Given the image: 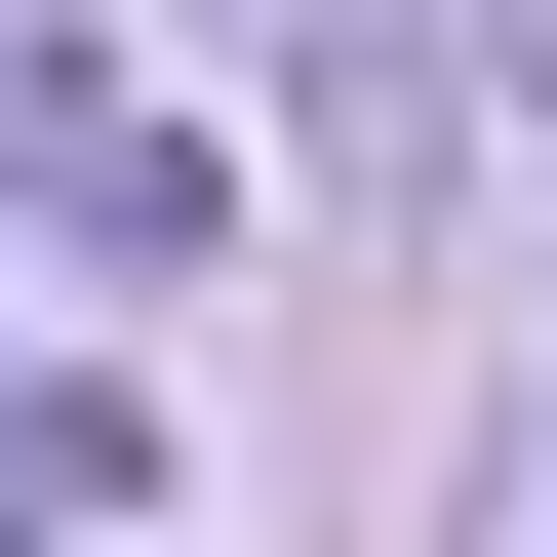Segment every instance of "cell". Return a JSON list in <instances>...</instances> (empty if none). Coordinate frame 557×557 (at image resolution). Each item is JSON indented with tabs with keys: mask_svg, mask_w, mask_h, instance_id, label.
Here are the masks:
<instances>
[{
	"mask_svg": "<svg viewBox=\"0 0 557 557\" xmlns=\"http://www.w3.org/2000/svg\"><path fill=\"white\" fill-rule=\"evenodd\" d=\"M518 81H557V0H518Z\"/></svg>",
	"mask_w": 557,
	"mask_h": 557,
	"instance_id": "obj_1",
	"label": "cell"
}]
</instances>
